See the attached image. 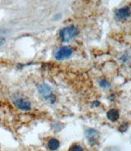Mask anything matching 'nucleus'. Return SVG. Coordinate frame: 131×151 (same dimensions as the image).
Returning <instances> with one entry per match:
<instances>
[{"mask_svg":"<svg viewBox=\"0 0 131 151\" xmlns=\"http://www.w3.org/2000/svg\"><path fill=\"white\" fill-rule=\"evenodd\" d=\"M79 30L74 25L67 26L65 28L62 29L59 32V35L62 42H69L71 39H73L75 37H76L78 35Z\"/></svg>","mask_w":131,"mask_h":151,"instance_id":"obj_1","label":"nucleus"},{"mask_svg":"<svg viewBox=\"0 0 131 151\" xmlns=\"http://www.w3.org/2000/svg\"><path fill=\"white\" fill-rule=\"evenodd\" d=\"M72 53H73L72 47L69 46H64L60 47L56 53V59L59 60L67 59L72 55Z\"/></svg>","mask_w":131,"mask_h":151,"instance_id":"obj_2","label":"nucleus"},{"mask_svg":"<svg viewBox=\"0 0 131 151\" xmlns=\"http://www.w3.org/2000/svg\"><path fill=\"white\" fill-rule=\"evenodd\" d=\"M13 102L16 106L21 110H29L31 109V103L27 99L21 96H16L13 99Z\"/></svg>","mask_w":131,"mask_h":151,"instance_id":"obj_3","label":"nucleus"},{"mask_svg":"<svg viewBox=\"0 0 131 151\" xmlns=\"http://www.w3.org/2000/svg\"><path fill=\"white\" fill-rule=\"evenodd\" d=\"M38 90H39V93L46 99L51 100L52 97H54V96L53 94V91H52V88H50L48 84L42 83V84L39 85Z\"/></svg>","mask_w":131,"mask_h":151,"instance_id":"obj_4","label":"nucleus"},{"mask_svg":"<svg viewBox=\"0 0 131 151\" xmlns=\"http://www.w3.org/2000/svg\"><path fill=\"white\" fill-rule=\"evenodd\" d=\"M131 16V10L130 7H124L116 11V17L119 20L127 19Z\"/></svg>","mask_w":131,"mask_h":151,"instance_id":"obj_5","label":"nucleus"},{"mask_svg":"<svg viewBox=\"0 0 131 151\" xmlns=\"http://www.w3.org/2000/svg\"><path fill=\"white\" fill-rule=\"evenodd\" d=\"M106 115H107L108 119L111 120V121H117L120 117V114H119V111L117 109H111L107 112Z\"/></svg>","mask_w":131,"mask_h":151,"instance_id":"obj_6","label":"nucleus"},{"mask_svg":"<svg viewBox=\"0 0 131 151\" xmlns=\"http://www.w3.org/2000/svg\"><path fill=\"white\" fill-rule=\"evenodd\" d=\"M59 146H60V142L55 138L51 139L48 143V147L51 150H57V149L59 148Z\"/></svg>","mask_w":131,"mask_h":151,"instance_id":"obj_7","label":"nucleus"},{"mask_svg":"<svg viewBox=\"0 0 131 151\" xmlns=\"http://www.w3.org/2000/svg\"><path fill=\"white\" fill-rule=\"evenodd\" d=\"M97 132L95 130H93V129H90V130L87 131V137L89 138L90 141H92V140H94L96 137H97Z\"/></svg>","mask_w":131,"mask_h":151,"instance_id":"obj_8","label":"nucleus"},{"mask_svg":"<svg viewBox=\"0 0 131 151\" xmlns=\"http://www.w3.org/2000/svg\"><path fill=\"white\" fill-rule=\"evenodd\" d=\"M99 84L102 88H105V89H106V88H110V86H111L110 83H108L106 80H105V79H103V80L100 81Z\"/></svg>","mask_w":131,"mask_h":151,"instance_id":"obj_9","label":"nucleus"},{"mask_svg":"<svg viewBox=\"0 0 131 151\" xmlns=\"http://www.w3.org/2000/svg\"><path fill=\"white\" fill-rule=\"evenodd\" d=\"M71 151H84V150L80 145H74L72 147V149H71Z\"/></svg>","mask_w":131,"mask_h":151,"instance_id":"obj_10","label":"nucleus"}]
</instances>
